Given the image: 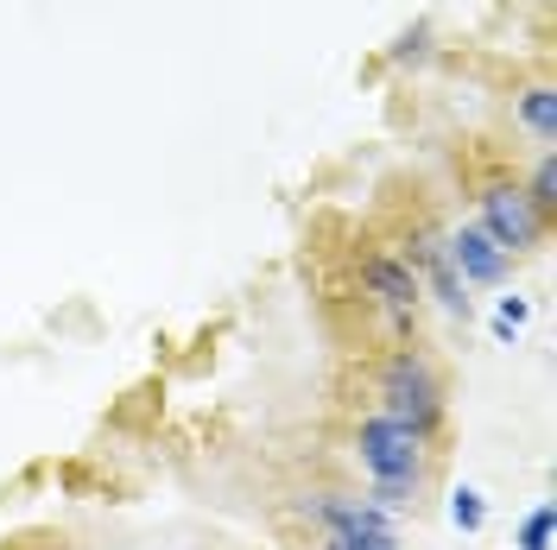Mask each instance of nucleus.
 Masks as SVG:
<instances>
[{
    "instance_id": "nucleus-1",
    "label": "nucleus",
    "mask_w": 557,
    "mask_h": 550,
    "mask_svg": "<svg viewBox=\"0 0 557 550\" xmlns=\"http://www.w3.org/2000/svg\"><path fill=\"white\" fill-rule=\"evenodd\" d=\"M431 437H418L406 424H393V417L368 412L355 424V462L368 468V500L381 507V513H399V507H412L424 482H431Z\"/></svg>"
},
{
    "instance_id": "nucleus-9",
    "label": "nucleus",
    "mask_w": 557,
    "mask_h": 550,
    "mask_svg": "<svg viewBox=\"0 0 557 550\" xmlns=\"http://www.w3.org/2000/svg\"><path fill=\"white\" fill-rule=\"evenodd\" d=\"M525 197H532V209L552 222L557 215V152H539L532 159V177H525Z\"/></svg>"
},
{
    "instance_id": "nucleus-13",
    "label": "nucleus",
    "mask_w": 557,
    "mask_h": 550,
    "mask_svg": "<svg viewBox=\"0 0 557 550\" xmlns=\"http://www.w3.org/2000/svg\"><path fill=\"white\" fill-rule=\"evenodd\" d=\"M317 550H406L399 545V532H381V538H348V532H323Z\"/></svg>"
},
{
    "instance_id": "nucleus-14",
    "label": "nucleus",
    "mask_w": 557,
    "mask_h": 550,
    "mask_svg": "<svg viewBox=\"0 0 557 550\" xmlns=\"http://www.w3.org/2000/svg\"><path fill=\"white\" fill-rule=\"evenodd\" d=\"M424 51H431V26H406V33L393 38L386 58H393V64H412V58H424Z\"/></svg>"
},
{
    "instance_id": "nucleus-4",
    "label": "nucleus",
    "mask_w": 557,
    "mask_h": 550,
    "mask_svg": "<svg viewBox=\"0 0 557 550\" xmlns=\"http://www.w3.org/2000/svg\"><path fill=\"white\" fill-rule=\"evenodd\" d=\"M361 291H368V298H374V304L393 316V329H399V336L412 329L418 304H424V291H418L412 266H406L393 247H368V253H361Z\"/></svg>"
},
{
    "instance_id": "nucleus-8",
    "label": "nucleus",
    "mask_w": 557,
    "mask_h": 550,
    "mask_svg": "<svg viewBox=\"0 0 557 550\" xmlns=\"http://www.w3.org/2000/svg\"><path fill=\"white\" fill-rule=\"evenodd\" d=\"M513 121L539 139V152H557V89L552 83H525L513 96Z\"/></svg>"
},
{
    "instance_id": "nucleus-3",
    "label": "nucleus",
    "mask_w": 557,
    "mask_h": 550,
    "mask_svg": "<svg viewBox=\"0 0 557 550\" xmlns=\"http://www.w3.org/2000/svg\"><path fill=\"white\" fill-rule=\"evenodd\" d=\"M475 228H482L507 260L539 253V247L552 241V222L532 209L520 177H482V184H475Z\"/></svg>"
},
{
    "instance_id": "nucleus-7",
    "label": "nucleus",
    "mask_w": 557,
    "mask_h": 550,
    "mask_svg": "<svg viewBox=\"0 0 557 550\" xmlns=\"http://www.w3.org/2000/svg\"><path fill=\"white\" fill-rule=\"evenodd\" d=\"M298 513L311 518L317 532H348V538H381V532H393V513H381L374 500H355V493H305Z\"/></svg>"
},
{
    "instance_id": "nucleus-12",
    "label": "nucleus",
    "mask_w": 557,
    "mask_h": 550,
    "mask_svg": "<svg viewBox=\"0 0 557 550\" xmlns=\"http://www.w3.org/2000/svg\"><path fill=\"white\" fill-rule=\"evenodd\" d=\"M552 525H557L552 500H539V507L520 518V550H552Z\"/></svg>"
},
{
    "instance_id": "nucleus-10",
    "label": "nucleus",
    "mask_w": 557,
    "mask_h": 550,
    "mask_svg": "<svg viewBox=\"0 0 557 550\" xmlns=\"http://www.w3.org/2000/svg\"><path fill=\"white\" fill-rule=\"evenodd\" d=\"M525 323H532V298L520 291H507V298H494V316H487V329H494V342H513Z\"/></svg>"
},
{
    "instance_id": "nucleus-5",
    "label": "nucleus",
    "mask_w": 557,
    "mask_h": 550,
    "mask_svg": "<svg viewBox=\"0 0 557 550\" xmlns=\"http://www.w3.org/2000/svg\"><path fill=\"white\" fill-rule=\"evenodd\" d=\"M399 260L412 266L418 291H431V298L450 310V316H469V291H462V278L450 273V260H444V235H437V228H412Z\"/></svg>"
},
{
    "instance_id": "nucleus-11",
    "label": "nucleus",
    "mask_w": 557,
    "mask_h": 550,
    "mask_svg": "<svg viewBox=\"0 0 557 550\" xmlns=\"http://www.w3.org/2000/svg\"><path fill=\"white\" fill-rule=\"evenodd\" d=\"M450 525L462 532V538H475L487 525V500H482V487H456L450 493Z\"/></svg>"
},
{
    "instance_id": "nucleus-2",
    "label": "nucleus",
    "mask_w": 557,
    "mask_h": 550,
    "mask_svg": "<svg viewBox=\"0 0 557 550\" xmlns=\"http://www.w3.org/2000/svg\"><path fill=\"white\" fill-rule=\"evenodd\" d=\"M374 412L393 417V424H406L418 437H431L437 443V430H444V417H450V392H444V374H437V361L431 354H418L412 342L386 348L381 367H374Z\"/></svg>"
},
{
    "instance_id": "nucleus-6",
    "label": "nucleus",
    "mask_w": 557,
    "mask_h": 550,
    "mask_svg": "<svg viewBox=\"0 0 557 550\" xmlns=\"http://www.w3.org/2000/svg\"><path fill=\"white\" fill-rule=\"evenodd\" d=\"M444 260H450V273L462 278V291H487V285H500L507 266H513L475 222H456L450 235H444Z\"/></svg>"
}]
</instances>
